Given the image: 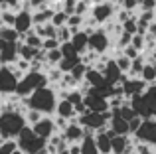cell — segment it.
I'll list each match as a JSON object with an SVG mask.
<instances>
[{
  "instance_id": "1",
  "label": "cell",
  "mask_w": 156,
  "mask_h": 154,
  "mask_svg": "<svg viewBox=\"0 0 156 154\" xmlns=\"http://www.w3.org/2000/svg\"><path fill=\"white\" fill-rule=\"evenodd\" d=\"M55 103H57V91L51 85H44V87L36 89L30 97H26V105L28 109L42 113L46 117H51L55 111Z\"/></svg>"
},
{
  "instance_id": "2",
  "label": "cell",
  "mask_w": 156,
  "mask_h": 154,
  "mask_svg": "<svg viewBox=\"0 0 156 154\" xmlns=\"http://www.w3.org/2000/svg\"><path fill=\"white\" fill-rule=\"evenodd\" d=\"M48 85V79H46V73L44 71H26L18 81H16V89H14V95L18 97H30L36 89Z\"/></svg>"
},
{
  "instance_id": "3",
  "label": "cell",
  "mask_w": 156,
  "mask_h": 154,
  "mask_svg": "<svg viewBox=\"0 0 156 154\" xmlns=\"http://www.w3.org/2000/svg\"><path fill=\"white\" fill-rule=\"evenodd\" d=\"M26 127L22 113L2 111L0 113V138H16L18 132Z\"/></svg>"
},
{
  "instance_id": "4",
  "label": "cell",
  "mask_w": 156,
  "mask_h": 154,
  "mask_svg": "<svg viewBox=\"0 0 156 154\" xmlns=\"http://www.w3.org/2000/svg\"><path fill=\"white\" fill-rule=\"evenodd\" d=\"M14 140H16L18 150H22L24 154H38L46 146V140H42L38 135H34V131H32L28 124L18 132V136H16Z\"/></svg>"
},
{
  "instance_id": "5",
  "label": "cell",
  "mask_w": 156,
  "mask_h": 154,
  "mask_svg": "<svg viewBox=\"0 0 156 154\" xmlns=\"http://www.w3.org/2000/svg\"><path fill=\"white\" fill-rule=\"evenodd\" d=\"M111 46H113V40L105 34V30L101 26L95 28V30H91L87 34V50L93 51V54L105 55V54H109Z\"/></svg>"
},
{
  "instance_id": "6",
  "label": "cell",
  "mask_w": 156,
  "mask_h": 154,
  "mask_svg": "<svg viewBox=\"0 0 156 154\" xmlns=\"http://www.w3.org/2000/svg\"><path fill=\"white\" fill-rule=\"evenodd\" d=\"M115 12H117V4L111 2V0H101L97 4H91L89 16H91V20L97 26H103V24L115 18Z\"/></svg>"
},
{
  "instance_id": "7",
  "label": "cell",
  "mask_w": 156,
  "mask_h": 154,
  "mask_svg": "<svg viewBox=\"0 0 156 154\" xmlns=\"http://www.w3.org/2000/svg\"><path fill=\"white\" fill-rule=\"evenodd\" d=\"M83 105H85V109H87V111H91V113H103V111L109 109L105 95L97 87H91L83 95Z\"/></svg>"
},
{
  "instance_id": "8",
  "label": "cell",
  "mask_w": 156,
  "mask_h": 154,
  "mask_svg": "<svg viewBox=\"0 0 156 154\" xmlns=\"http://www.w3.org/2000/svg\"><path fill=\"white\" fill-rule=\"evenodd\" d=\"M134 142H148L156 144V119H142L140 127L133 135Z\"/></svg>"
},
{
  "instance_id": "9",
  "label": "cell",
  "mask_w": 156,
  "mask_h": 154,
  "mask_svg": "<svg viewBox=\"0 0 156 154\" xmlns=\"http://www.w3.org/2000/svg\"><path fill=\"white\" fill-rule=\"evenodd\" d=\"M77 123L83 128H89V131H93V132H97V131H101V128L107 127V121L103 119V115H101V113H91V111L79 115L77 117Z\"/></svg>"
},
{
  "instance_id": "10",
  "label": "cell",
  "mask_w": 156,
  "mask_h": 154,
  "mask_svg": "<svg viewBox=\"0 0 156 154\" xmlns=\"http://www.w3.org/2000/svg\"><path fill=\"white\" fill-rule=\"evenodd\" d=\"M16 75L8 65H0V97L12 95L16 89Z\"/></svg>"
},
{
  "instance_id": "11",
  "label": "cell",
  "mask_w": 156,
  "mask_h": 154,
  "mask_svg": "<svg viewBox=\"0 0 156 154\" xmlns=\"http://www.w3.org/2000/svg\"><path fill=\"white\" fill-rule=\"evenodd\" d=\"M61 136H63V140L67 144L81 142V138H83V127L77 123V117H73V119L67 121V127L61 131Z\"/></svg>"
},
{
  "instance_id": "12",
  "label": "cell",
  "mask_w": 156,
  "mask_h": 154,
  "mask_svg": "<svg viewBox=\"0 0 156 154\" xmlns=\"http://www.w3.org/2000/svg\"><path fill=\"white\" fill-rule=\"evenodd\" d=\"M133 152V136L115 135L111 138V154H130Z\"/></svg>"
},
{
  "instance_id": "13",
  "label": "cell",
  "mask_w": 156,
  "mask_h": 154,
  "mask_svg": "<svg viewBox=\"0 0 156 154\" xmlns=\"http://www.w3.org/2000/svg\"><path fill=\"white\" fill-rule=\"evenodd\" d=\"M32 12H26V10H16L14 14V30L20 34V38H22L24 34H28V32L32 30Z\"/></svg>"
},
{
  "instance_id": "14",
  "label": "cell",
  "mask_w": 156,
  "mask_h": 154,
  "mask_svg": "<svg viewBox=\"0 0 156 154\" xmlns=\"http://www.w3.org/2000/svg\"><path fill=\"white\" fill-rule=\"evenodd\" d=\"M32 131H34V135H38L42 140H48L50 136L55 132V127H53V121H51V117H46L44 115L42 119L38 121V123H34L32 124Z\"/></svg>"
},
{
  "instance_id": "15",
  "label": "cell",
  "mask_w": 156,
  "mask_h": 154,
  "mask_svg": "<svg viewBox=\"0 0 156 154\" xmlns=\"http://www.w3.org/2000/svg\"><path fill=\"white\" fill-rule=\"evenodd\" d=\"M18 59V42H10L0 50V65H12Z\"/></svg>"
},
{
  "instance_id": "16",
  "label": "cell",
  "mask_w": 156,
  "mask_h": 154,
  "mask_svg": "<svg viewBox=\"0 0 156 154\" xmlns=\"http://www.w3.org/2000/svg\"><path fill=\"white\" fill-rule=\"evenodd\" d=\"M69 44H71V47L77 51V54H85L87 51V32L85 30H77L71 34V40H69Z\"/></svg>"
},
{
  "instance_id": "17",
  "label": "cell",
  "mask_w": 156,
  "mask_h": 154,
  "mask_svg": "<svg viewBox=\"0 0 156 154\" xmlns=\"http://www.w3.org/2000/svg\"><path fill=\"white\" fill-rule=\"evenodd\" d=\"M53 115L63 117V119H67V121H69V119H73V117H77V115H75V111H73V105L69 103V101H65V99H57Z\"/></svg>"
},
{
  "instance_id": "18",
  "label": "cell",
  "mask_w": 156,
  "mask_h": 154,
  "mask_svg": "<svg viewBox=\"0 0 156 154\" xmlns=\"http://www.w3.org/2000/svg\"><path fill=\"white\" fill-rule=\"evenodd\" d=\"M53 12L55 10H51L50 6L40 8V10H32V24H48L51 20Z\"/></svg>"
},
{
  "instance_id": "19",
  "label": "cell",
  "mask_w": 156,
  "mask_h": 154,
  "mask_svg": "<svg viewBox=\"0 0 156 154\" xmlns=\"http://www.w3.org/2000/svg\"><path fill=\"white\" fill-rule=\"evenodd\" d=\"M83 81H87L91 87H103L105 85V79H103V75H101V71L93 69V67H87V69H85Z\"/></svg>"
},
{
  "instance_id": "20",
  "label": "cell",
  "mask_w": 156,
  "mask_h": 154,
  "mask_svg": "<svg viewBox=\"0 0 156 154\" xmlns=\"http://www.w3.org/2000/svg\"><path fill=\"white\" fill-rule=\"evenodd\" d=\"M140 77L142 81H144L146 85H150V83H156V65L154 63H144L142 65V71H140Z\"/></svg>"
},
{
  "instance_id": "21",
  "label": "cell",
  "mask_w": 156,
  "mask_h": 154,
  "mask_svg": "<svg viewBox=\"0 0 156 154\" xmlns=\"http://www.w3.org/2000/svg\"><path fill=\"white\" fill-rule=\"evenodd\" d=\"M79 154H99L95 146V138L93 136H83L79 142Z\"/></svg>"
},
{
  "instance_id": "22",
  "label": "cell",
  "mask_w": 156,
  "mask_h": 154,
  "mask_svg": "<svg viewBox=\"0 0 156 154\" xmlns=\"http://www.w3.org/2000/svg\"><path fill=\"white\" fill-rule=\"evenodd\" d=\"M20 42L26 44V46H30V47H34V50H40V47H42V38H40V36H36L32 30L28 32V34H24L22 38H20Z\"/></svg>"
},
{
  "instance_id": "23",
  "label": "cell",
  "mask_w": 156,
  "mask_h": 154,
  "mask_svg": "<svg viewBox=\"0 0 156 154\" xmlns=\"http://www.w3.org/2000/svg\"><path fill=\"white\" fill-rule=\"evenodd\" d=\"M83 20H85V16H79V14H69L67 16V22H65V26L71 30V34L73 32H77V30H81L83 28Z\"/></svg>"
},
{
  "instance_id": "24",
  "label": "cell",
  "mask_w": 156,
  "mask_h": 154,
  "mask_svg": "<svg viewBox=\"0 0 156 154\" xmlns=\"http://www.w3.org/2000/svg\"><path fill=\"white\" fill-rule=\"evenodd\" d=\"M0 38H2L6 44H10V42H20V34L14 30V28H8V26H2V28H0Z\"/></svg>"
},
{
  "instance_id": "25",
  "label": "cell",
  "mask_w": 156,
  "mask_h": 154,
  "mask_svg": "<svg viewBox=\"0 0 156 154\" xmlns=\"http://www.w3.org/2000/svg\"><path fill=\"white\" fill-rule=\"evenodd\" d=\"M36 51H38V50H34V47L26 46V44H22V42H18V59L32 61V58L36 55Z\"/></svg>"
},
{
  "instance_id": "26",
  "label": "cell",
  "mask_w": 156,
  "mask_h": 154,
  "mask_svg": "<svg viewBox=\"0 0 156 154\" xmlns=\"http://www.w3.org/2000/svg\"><path fill=\"white\" fill-rule=\"evenodd\" d=\"M14 14H16V12L12 10V8L0 10V26H8V28H12V26H14Z\"/></svg>"
},
{
  "instance_id": "27",
  "label": "cell",
  "mask_w": 156,
  "mask_h": 154,
  "mask_svg": "<svg viewBox=\"0 0 156 154\" xmlns=\"http://www.w3.org/2000/svg\"><path fill=\"white\" fill-rule=\"evenodd\" d=\"M24 123H26L28 124V127H32V124H34V123H38V121L40 119H42V113H38V111H34V109H26V111H24Z\"/></svg>"
},
{
  "instance_id": "28",
  "label": "cell",
  "mask_w": 156,
  "mask_h": 154,
  "mask_svg": "<svg viewBox=\"0 0 156 154\" xmlns=\"http://www.w3.org/2000/svg\"><path fill=\"white\" fill-rule=\"evenodd\" d=\"M67 16L69 14H65L63 10H55L53 16H51V20H50V24L55 26V28H61V26H65V22H67Z\"/></svg>"
},
{
  "instance_id": "29",
  "label": "cell",
  "mask_w": 156,
  "mask_h": 154,
  "mask_svg": "<svg viewBox=\"0 0 156 154\" xmlns=\"http://www.w3.org/2000/svg\"><path fill=\"white\" fill-rule=\"evenodd\" d=\"M85 69H87V67H85L83 63H77V65H73L71 69H69V75H71V79H73V81H75V85L79 83V81H83Z\"/></svg>"
},
{
  "instance_id": "30",
  "label": "cell",
  "mask_w": 156,
  "mask_h": 154,
  "mask_svg": "<svg viewBox=\"0 0 156 154\" xmlns=\"http://www.w3.org/2000/svg\"><path fill=\"white\" fill-rule=\"evenodd\" d=\"M16 148L18 146L14 138H0V154H12Z\"/></svg>"
},
{
  "instance_id": "31",
  "label": "cell",
  "mask_w": 156,
  "mask_h": 154,
  "mask_svg": "<svg viewBox=\"0 0 156 154\" xmlns=\"http://www.w3.org/2000/svg\"><path fill=\"white\" fill-rule=\"evenodd\" d=\"M55 40L59 44H67L69 40H71V30H69L67 26H61L55 30Z\"/></svg>"
},
{
  "instance_id": "32",
  "label": "cell",
  "mask_w": 156,
  "mask_h": 154,
  "mask_svg": "<svg viewBox=\"0 0 156 154\" xmlns=\"http://www.w3.org/2000/svg\"><path fill=\"white\" fill-rule=\"evenodd\" d=\"M122 32H126V34H136V16H130V18H126L125 22L121 24Z\"/></svg>"
},
{
  "instance_id": "33",
  "label": "cell",
  "mask_w": 156,
  "mask_h": 154,
  "mask_svg": "<svg viewBox=\"0 0 156 154\" xmlns=\"http://www.w3.org/2000/svg\"><path fill=\"white\" fill-rule=\"evenodd\" d=\"M130 46L142 54V51H144V36L142 34H133L130 36Z\"/></svg>"
},
{
  "instance_id": "34",
  "label": "cell",
  "mask_w": 156,
  "mask_h": 154,
  "mask_svg": "<svg viewBox=\"0 0 156 154\" xmlns=\"http://www.w3.org/2000/svg\"><path fill=\"white\" fill-rule=\"evenodd\" d=\"M136 4L138 0H117V6L126 12H136Z\"/></svg>"
},
{
  "instance_id": "35",
  "label": "cell",
  "mask_w": 156,
  "mask_h": 154,
  "mask_svg": "<svg viewBox=\"0 0 156 154\" xmlns=\"http://www.w3.org/2000/svg\"><path fill=\"white\" fill-rule=\"evenodd\" d=\"M55 47H59V42H57L55 38H44L40 50L42 51H50V50H55Z\"/></svg>"
},
{
  "instance_id": "36",
  "label": "cell",
  "mask_w": 156,
  "mask_h": 154,
  "mask_svg": "<svg viewBox=\"0 0 156 154\" xmlns=\"http://www.w3.org/2000/svg\"><path fill=\"white\" fill-rule=\"evenodd\" d=\"M59 51H61V58H75V55H79L75 50L71 47V44H59Z\"/></svg>"
},
{
  "instance_id": "37",
  "label": "cell",
  "mask_w": 156,
  "mask_h": 154,
  "mask_svg": "<svg viewBox=\"0 0 156 154\" xmlns=\"http://www.w3.org/2000/svg\"><path fill=\"white\" fill-rule=\"evenodd\" d=\"M136 10L146 12V10H156V0H138Z\"/></svg>"
},
{
  "instance_id": "38",
  "label": "cell",
  "mask_w": 156,
  "mask_h": 154,
  "mask_svg": "<svg viewBox=\"0 0 156 154\" xmlns=\"http://www.w3.org/2000/svg\"><path fill=\"white\" fill-rule=\"evenodd\" d=\"M51 121H53V127H55V132H61L65 127H67V119H63V117H51Z\"/></svg>"
},
{
  "instance_id": "39",
  "label": "cell",
  "mask_w": 156,
  "mask_h": 154,
  "mask_svg": "<svg viewBox=\"0 0 156 154\" xmlns=\"http://www.w3.org/2000/svg\"><path fill=\"white\" fill-rule=\"evenodd\" d=\"M121 54L125 55V58H129V59H134L136 55H140V51H136L133 46H125V47L121 50Z\"/></svg>"
},
{
  "instance_id": "40",
  "label": "cell",
  "mask_w": 156,
  "mask_h": 154,
  "mask_svg": "<svg viewBox=\"0 0 156 154\" xmlns=\"http://www.w3.org/2000/svg\"><path fill=\"white\" fill-rule=\"evenodd\" d=\"M140 123H142L140 117H133V119L129 121V135H130V136H133V135H134V131L140 127Z\"/></svg>"
},
{
  "instance_id": "41",
  "label": "cell",
  "mask_w": 156,
  "mask_h": 154,
  "mask_svg": "<svg viewBox=\"0 0 156 154\" xmlns=\"http://www.w3.org/2000/svg\"><path fill=\"white\" fill-rule=\"evenodd\" d=\"M28 4H30L32 10H40V8L50 6V0H28Z\"/></svg>"
},
{
  "instance_id": "42",
  "label": "cell",
  "mask_w": 156,
  "mask_h": 154,
  "mask_svg": "<svg viewBox=\"0 0 156 154\" xmlns=\"http://www.w3.org/2000/svg\"><path fill=\"white\" fill-rule=\"evenodd\" d=\"M67 152H69V154H79V142L67 144Z\"/></svg>"
},
{
  "instance_id": "43",
  "label": "cell",
  "mask_w": 156,
  "mask_h": 154,
  "mask_svg": "<svg viewBox=\"0 0 156 154\" xmlns=\"http://www.w3.org/2000/svg\"><path fill=\"white\" fill-rule=\"evenodd\" d=\"M4 46H6V42H4V40H2V38H0V50H2V47H4Z\"/></svg>"
},
{
  "instance_id": "44",
  "label": "cell",
  "mask_w": 156,
  "mask_h": 154,
  "mask_svg": "<svg viewBox=\"0 0 156 154\" xmlns=\"http://www.w3.org/2000/svg\"><path fill=\"white\" fill-rule=\"evenodd\" d=\"M12 154H24V152H22V150H18V148H16V150L12 152Z\"/></svg>"
},
{
  "instance_id": "45",
  "label": "cell",
  "mask_w": 156,
  "mask_h": 154,
  "mask_svg": "<svg viewBox=\"0 0 156 154\" xmlns=\"http://www.w3.org/2000/svg\"><path fill=\"white\" fill-rule=\"evenodd\" d=\"M130 154H134V152H130Z\"/></svg>"
},
{
  "instance_id": "46",
  "label": "cell",
  "mask_w": 156,
  "mask_h": 154,
  "mask_svg": "<svg viewBox=\"0 0 156 154\" xmlns=\"http://www.w3.org/2000/svg\"><path fill=\"white\" fill-rule=\"evenodd\" d=\"M0 28H2V26H0Z\"/></svg>"
}]
</instances>
